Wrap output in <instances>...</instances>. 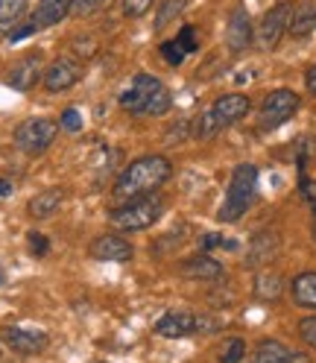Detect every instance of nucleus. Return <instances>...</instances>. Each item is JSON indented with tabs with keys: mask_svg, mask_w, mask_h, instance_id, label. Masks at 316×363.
<instances>
[{
	"mask_svg": "<svg viewBox=\"0 0 316 363\" xmlns=\"http://www.w3.org/2000/svg\"><path fill=\"white\" fill-rule=\"evenodd\" d=\"M103 6H106V0H71V12L79 15V18L94 15V12H100Z\"/></svg>",
	"mask_w": 316,
	"mask_h": 363,
	"instance_id": "obj_29",
	"label": "nucleus"
},
{
	"mask_svg": "<svg viewBox=\"0 0 316 363\" xmlns=\"http://www.w3.org/2000/svg\"><path fill=\"white\" fill-rule=\"evenodd\" d=\"M182 272L188 279H193V281H220L222 279V264L217 261V258H211L208 252L205 255H193V258H188L185 264H182Z\"/></svg>",
	"mask_w": 316,
	"mask_h": 363,
	"instance_id": "obj_16",
	"label": "nucleus"
},
{
	"mask_svg": "<svg viewBox=\"0 0 316 363\" xmlns=\"http://www.w3.org/2000/svg\"><path fill=\"white\" fill-rule=\"evenodd\" d=\"M62 199H64V194H62L59 188H47V191H41V194H35V196L30 199L27 211H30L33 217H50V214L59 211Z\"/></svg>",
	"mask_w": 316,
	"mask_h": 363,
	"instance_id": "obj_20",
	"label": "nucleus"
},
{
	"mask_svg": "<svg viewBox=\"0 0 316 363\" xmlns=\"http://www.w3.org/2000/svg\"><path fill=\"white\" fill-rule=\"evenodd\" d=\"M316 33V0H305V4L293 6V18H290V30L287 35L293 38H307Z\"/></svg>",
	"mask_w": 316,
	"mask_h": 363,
	"instance_id": "obj_18",
	"label": "nucleus"
},
{
	"mask_svg": "<svg viewBox=\"0 0 316 363\" xmlns=\"http://www.w3.org/2000/svg\"><path fill=\"white\" fill-rule=\"evenodd\" d=\"M290 18H293V4L290 0H278L276 6H269L261 21H258V44L264 50H276L281 38L290 30Z\"/></svg>",
	"mask_w": 316,
	"mask_h": 363,
	"instance_id": "obj_8",
	"label": "nucleus"
},
{
	"mask_svg": "<svg viewBox=\"0 0 316 363\" xmlns=\"http://www.w3.org/2000/svg\"><path fill=\"white\" fill-rule=\"evenodd\" d=\"M27 0H0V38L9 35L27 15Z\"/></svg>",
	"mask_w": 316,
	"mask_h": 363,
	"instance_id": "obj_21",
	"label": "nucleus"
},
{
	"mask_svg": "<svg viewBox=\"0 0 316 363\" xmlns=\"http://www.w3.org/2000/svg\"><path fill=\"white\" fill-rule=\"evenodd\" d=\"M276 249H278V238H276V235H269V232L255 235V240H252V246H249V264L269 261V258L276 255Z\"/></svg>",
	"mask_w": 316,
	"mask_h": 363,
	"instance_id": "obj_23",
	"label": "nucleus"
},
{
	"mask_svg": "<svg viewBox=\"0 0 316 363\" xmlns=\"http://www.w3.org/2000/svg\"><path fill=\"white\" fill-rule=\"evenodd\" d=\"M290 293L299 308L316 311V272H302V276H296L290 284Z\"/></svg>",
	"mask_w": 316,
	"mask_h": 363,
	"instance_id": "obj_19",
	"label": "nucleus"
},
{
	"mask_svg": "<svg viewBox=\"0 0 316 363\" xmlns=\"http://www.w3.org/2000/svg\"><path fill=\"white\" fill-rule=\"evenodd\" d=\"M302 196L310 199V202H316V182H310L305 176H302Z\"/></svg>",
	"mask_w": 316,
	"mask_h": 363,
	"instance_id": "obj_35",
	"label": "nucleus"
},
{
	"mask_svg": "<svg viewBox=\"0 0 316 363\" xmlns=\"http://www.w3.org/2000/svg\"><path fill=\"white\" fill-rule=\"evenodd\" d=\"M64 15H71V0H38L30 21L35 24V30H47L64 21Z\"/></svg>",
	"mask_w": 316,
	"mask_h": 363,
	"instance_id": "obj_17",
	"label": "nucleus"
},
{
	"mask_svg": "<svg viewBox=\"0 0 316 363\" xmlns=\"http://www.w3.org/2000/svg\"><path fill=\"white\" fill-rule=\"evenodd\" d=\"M299 111V94L290 88H276L269 91L261 103V129H278L284 126L293 115Z\"/></svg>",
	"mask_w": 316,
	"mask_h": 363,
	"instance_id": "obj_7",
	"label": "nucleus"
},
{
	"mask_svg": "<svg viewBox=\"0 0 316 363\" xmlns=\"http://www.w3.org/2000/svg\"><path fill=\"white\" fill-rule=\"evenodd\" d=\"M59 135V123L50 118H27L15 129V147L24 150L27 155H41L47 152Z\"/></svg>",
	"mask_w": 316,
	"mask_h": 363,
	"instance_id": "obj_6",
	"label": "nucleus"
},
{
	"mask_svg": "<svg viewBox=\"0 0 316 363\" xmlns=\"http://www.w3.org/2000/svg\"><path fill=\"white\" fill-rule=\"evenodd\" d=\"M246 357V340L243 337H229L220 349V363H240Z\"/></svg>",
	"mask_w": 316,
	"mask_h": 363,
	"instance_id": "obj_25",
	"label": "nucleus"
},
{
	"mask_svg": "<svg viewBox=\"0 0 316 363\" xmlns=\"http://www.w3.org/2000/svg\"><path fill=\"white\" fill-rule=\"evenodd\" d=\"M173 41H176L179 48H182V50H185V56H188V53H196V50H199V41H196V30H193L191 24H185L182 30H179V35H176Z\"/></svg>",
	"mask_w": 316,
	"mask_h": 363,
	"instance_id": "obj_27",
	"label": "nucleus"
},
{
	"mask_svg": "<svg viewBox=\"0 0 316 363\" xmlns=\"http://www.w3.org/2000/svg\"><path fill=\"white\" fill-rule=\"evenodd\" d=\"M252 363H310V357L290 349L281 340H261L252 352Z\"/></svg>",
	"mask_w": 316,
	"mask_h": 363,
	"instance_id": "obj_13",
	"label": "nucleus"
},
{
	"mask_svg": "<svg viewBox=\"0 0 316 363\" xmlns=\"http://www.w3.org/2000/svg\"><path fill=\"white\" fill-rule=\"evenodd\" d=\"M225 48H229V53H243L252 48V18L243 6L229 12V21H225Z\"/></svg>",
	"mask_w": 316,
	"mask_h": 363,
	"instance_id": "obj_11",
	"label": "nucleus"
},
{
	"mask_svg": "<svg viewBox=\"0 0 316 363\" xmlns=\"http://www.w3.org/2000/svg\"><path fill=\"white\" fill-rule=\"evenodd\" d=\"M199 331H205V334L220 331V320H214V316H199L191 311H167L164 316H158V323H155V334L167 337V340H185Z\"/></svg>",
	"mask_w": 316,
	"mask_h": 363,
	"instance_id": "obj_5",
	"label": "nucleus"
},
{
	"mask_svg": "<svg viewBox=\"0 0 316 363\" xmlns=\"http://www.w3.org/2000/svg\"><path fill=\"white\" fill-rule=\"evenodd\" d=\"M155 6V0H123V15L126 18H144Z\"/></svg>",
	"mask_w": 316,
	"mask_h": 363,
	"instance_id": "obj_28",
	"label": "nucleus"
},
{
	"mask_svg": "<svg viewBox=\"0 0 316 363\" xmlns=\"http://www.w3.org/2000/svg\"><path fill=\"white\" fill-rule=\"evenodd\" d=\"M164 214V202L149 196H138V199H126L118 208L108 211V220L115 229L120 232H144L149 225H155Z\"/></svg>",
	"mask_w": 316,
	"mask_h": 363,
	"instance_id": "obj_4",
	"label": "nucleus"
},
{
	"mask_svg": "<svg viewBox=\"0 0 316 363\" xmlns=\"http://www.w3.org/2000/svg\"><path fill=\"white\" fill-rule=\"evenodd\" d=\"M220 129H222V126L217 123V118L211 115V108H208V111H202V115L196 118V129H193V135H196L199 141H211Z\"/></svg>",
	"mask_w": 316,
	"mask_h": 363,
	"instance_id": "obj_26",
	"label": "nucleus"
},
{
	"mask_svg": "<svg viewBox=\"0 0 316 363\" xmlns=\"http://www.w3.org/2000/svg\"><path fill=\"white\" fill-rule=\"evenodd\" d=\"M0 337H4V343L12 352L24 354V357L41 354L44 349H47V343H50V337L44 331H38V328H18V325H6L4 331H0Z\"/></svg>",
	"mask_w": 316,
	"mask_h": 363,
	"instance_id": "obj_9",
	"label": "nucleus"
},
{
	"mask_svg": "<svg viewBox=\"0 0 316 363\" xmlns=\"http://www.w3.org/2000/svg\"><path fill=\"white\" fill-rule=\"evenodd\" d=\"M217 246L235 249L237 243H235V240H225V238H220V235H205V238H202V249H205V252H208V249H217Z\"/></svg>",
	"mask_w": 316,
	"mask_h": 363,
	"instance_id": "obj_34",
	"label": "nucleus"
},
{
	"mask_svg": "<svg viewBox=\"0 0 316 363\" xmlns=\"http://www.w3.org/2000/svg\"><path fill=\"white\" fill-rule=\"evenodd\" d=\"M281 290H284V281L278 272H261V276L255 279V296L264 299V302H276L281 296Z\"/></svg>",
	"mask_w": 316,
	"mask_h": 363,
	"instance_id": "obj_22",
	"label": "nucleus"
},
{
	"mask_svg": "<svg viewBox=\"0 0 316 363\" xmlns=\"http://www.w3.org/2000/svg\"><path fill=\"white\" fill-rule=\"evenodd\" d=\"M12 194V182L9 179H0V196H9Z\"/></svg>",
	"mask_w": 316,
	"mask_h": 363,
	"instance_id": "obj_37",
	"label": "nucleus"
},
{
	"mask_svg": "<svg viewBox=\"0 0 316 363\" xmlns=\"http://www.w3.org/2000/svg\"><path fill=\"white\" fill-rule=\"evenodd\" d=\"M310 235H313V240H316V220H313V229H310Z\"/></svg>",
	"mask_w": 316,
	"mask_h": 363,
	"instance_id": "obj_38",
	"label": "nucleus"
},
{
	"mask_svg": "<svg viewBox=\"0 0 316 363\" xmlns=\"http://www.w3.org/2000/svg\"><path fill=\"white\" fill-rule=\"evenodd\" d=\"M249 108H252L249 97H246V94H237V91H235V94H222V97L214 100L211 115H214L217 123L225 129V126H232V123L243 121L246 115H249Z\"/></svg>",
	"mask_w": 316,
	"mask_h": 363,
	"instance_id": "obj_14",
	"label": "nucleus"
},
{
	"mask_svg": "<svg viewBox=\"0 0 316 363\" xmlns=\"http://www.w3.org/2000/svg\"><path fill=\"white\" fill-rule=\"evenodd\" d=\"M185 6H188V0H162L158 15H155V30H164L167 24H173L176 18H182Z\"/></svg>",
	"mask_w": 316,
	"mask_h": 363,
	"instance_id": "obj_24",
	"label": "nucleus"
},
{
	"mask_svg": "<svg viewBox=\"0 0 316 363\" xmlns=\"http://www.w3.org/2000/svg\"><path fill=\"white\" fill-rule=\"evenodd\" d=\"M27 240H30V252H33L35 258L47 255V249H50V240L44 238L41 232H30V235H27Z\"/></svg>",
	"mask_w": 316,
	"mask_h": 363,
	"instance_id": "obj_32",
	"label": "nucleus"
},
{
	"mask_svg": "<svg viewBox=\"0 0 316 363\" xmlns=\"http://www.w3.org/2000/svg\"><path fill=\"white\" fill-rule=\"evenodd\" d=\"M120 106L132 115H149L162 118L173 108V97L164 88V82L152 74H138L132 79V85L120 94Z\"/></svg>",
	"mask_w": 316,
	"mask_h": 363,
	"instance_id": "obj_2",
	"label": "nucleus"
},
{
	"mask_svg": "<svg viewBox=\"0 0 316 363\" xmlns=\"http://www.w3.org/2000/svg\"><path fill=\"white\" fill-rule=\"evenodd\" d=\"M59 126H62L64 132H79V129H82V118H79V111H77V108H64V111H62Z\"/></svg>",
	"mask_w": 316,
	"mask_h": 363,
	"instance_id": "obj_31",
	"label": "nucleus"
},
{
	"mask_svg": "<svg viewBox=\"0 0 316 363\" xmlns=\"http://www.w3.org/2000/svg\"><path fill=\"white\" fill-rule=\"evenodd\" d=\"M255 188H258V167L255 164H237L229 182V191H225L222 208H220V223H237L243 220V214L249 211L252 199H255Z\"/></svg>",
	"mask_w": 316,
	"mask_h": 363,
	"instance_id": "obj_3",
	"label": "nucleus"
},
{
	"mask_svg": "<svg viewBox=\"0 0 316 363\" xmlns=\"http://www.w3.org/2000/svg\"><path fill=\"white\" fill-rule=\"evenodd\" d=\"M313 214H316V202H313Z\"/></svg>",
	"mask_w": 316,
	"mask_h": 363,
	"instance_id": "obj_39",
	"label": "nucleus"
},
{
	"mask_svg": "<svg viewBox=\"0 0 316 363\" xmlns=\"http://www.w3.org/2000/svg\"><path fill=\"white\" fill-rule=\"evenodd\" d=\"M38 79H41V56H38V53H30V56H24V59H21V62L12 67V71H9L6 85L15 88V91H21V94H27V91L35 88Z\"/></svg>",
	"mask_w": 316,
	"mask_h": 363,
	"instance_id": "obj_15",
	"label": "nucleus"
},
{
	"mask_svg": "<svg viewBox=\"0 0 316 363\" xmlns=\"http://www.w3.org/2000/svg\"><path fill=\"white\" fill-rule=\"evenodd\" d=\"M88 255L97 258V261H111V264H126L135 258V249L126 238L120 235H100L91 240L88 246Z\"/></svg>",
	"mask_w": 316,
	"mask_h": 363,
	"instance_id": "obj_12",
	"label": "nucleus"
},
{
	"mask_svg": "<svg viewBox=\"0 0 316 363\" xmlns=\"http://www.w3.org/2000/svg\"><path fill=\"white\" fill-rule=\"evenodd\" d=\"M79 79H82V67L71 56H59L56 62H50L47 71H44V88H47L50 94H62V91L74 88Z\"/></svg>",
	"mask_w": 316,
	"mask_h": 363,
	"instance_id": "obj_10",
	"label": "nucleus"
},
{
	"mask_svg": "<svg viewBox=\"0 0 316 363\" xmlns=\"http://www.w3.org/2000/svg\"><path fill=\"white\" fill-rule=\"evenodd\" d=\"M173 176V164L164 155H144L135 158V162L118 176L115 182V196L118 199H138V196H149L155 194L164 182Z\"/></svg>",
	"mask_w": 316,
	"mask_h": 363,
	"instance_id": "obj_1",
	"label": "nucleus"
},
{
	"mask_svg": "<svg viewBox=\"0 0 316 363\" xmlns=\"http://www.w3.org/2000/svg\"><path fill=\"white\" fill-rule=\"evenodd\" d=\"M305 85H307V91H310V94H316V65H313L310 71L305 74Z\"/></svg>",
	"mask_w": 316,
	"mask_h": 363,
	"instance_id": "obj_36",
	"label": "nucleus"
},
{
	"mask_svg": "<svg viewBox=\"0 0 316 363\" xmlns=\"http://www.w3.org/2000/svg\"><path fill=\"white\" fill-rule=\"evenodd\" d=\"M158 50H162V56H164L170 65H182V62H185V50L179 48L176 41H162V44H158Z\"/></svg>",
	"mask_w": 316,
	"mask_h": 363,
	"instance_id": "obj_30",
	"label": "nucleus"
},
{
	"mask_svg": "<svg viewBox=\"0 0 316 363\" xmlns=\"http://www.w3.org/2000/svg\"><path fill=\"white\" fill-rule=\"evenodd\" d=\"M299 334H302L305 343L316 352V316H307V320H302V323H299Z\"/></svg>",
	"mask_w": 316,
	"mask_h": 363,
	"instance_id": "obj_33",
	"label": "nucleus"
}]
</instances>
